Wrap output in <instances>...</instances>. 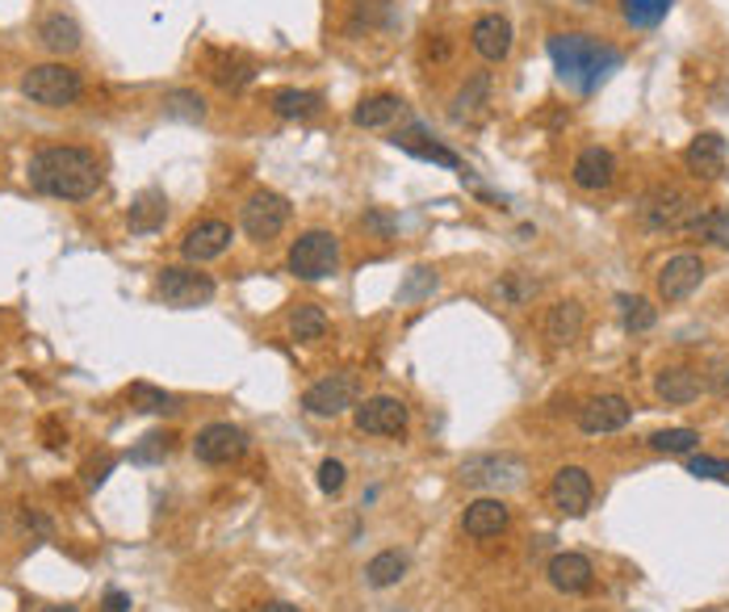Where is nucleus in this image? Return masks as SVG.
I'll list each match as a JSON object with an SVG mask.
<instances>
[{"label":"nucleus","instance_id":"4468645a","mask_svg":"<svg viewBox=\"0 0 729 612\" xmlns=\"http://www.w3.org/2000/svg\"><path fill=\"white\" fill-rule=\"evenodd\" d=\"M684 169L696 181H721L729 169V143L717 130H700L688 148H684Z\"/></svg>","mask_w":729,"mask_h":612},{"label":"nucleus","instance_id":"6ab92c4d","mask_svg":"<svg viewBox=\"0 0 729 612\" xmlns=\"http://www.w3.org/2000/svg\"><path fill=\"white\" fill-rule=\"evenodd\" d=\"M390 143L398 151H407V155H416V160H428V164H440V169H458L461 172V160L458 151H449L444 143L432 139V130L424 127V122H407V127H398L390 135Z\"/></svg>","mask_w":729,"mask_h":612},{"label":"nucleus","instance_id":"c756f323","mask_svg":"<svg viewBox=\"0 0 729 612\" xmlns=\"http://www.w3.org/2000/svg\"><path fill=\"white\" fill-rule=\"evenodd\" d=\"M290 336L298 340V344H319V340L328 336V315H323L319 302H298V307H293Z\"/></svg>","mask_w":729,"mask_h":612},{"label":"nucleus","instance_id":"2eb2a0df","mask_svg":"<svg viewBox=\"0 0 729 612\" xmlns=\"http://www.w3.org/2000/svg\"><path fill=\"white\" fill-rule=\"evenodd\" d=\"M231 239H235L231 223H223V218H202V223H193L185 232V239H181V256H185L189 265H206V260H218V256L227 253Z\"/></svg>","mask_w":729,"mask_h":612},{"label":"nucleus","instance_id":"473e14b6","mask_svg":"<svg viewBox=\"0 0 729 612\" xmlns=\"http://www.w3.org/2000/svg\"><path fill=\"white\" fill-rule=\"evenodd\" d=\"M650 449L654 453H667V458H688L700 449V432L696 428H663L650 437Z\"/></svg>","mask_w":729,"mask_h":612},{"label":"nucleus","instance_id":"bb28decb","mask_svg":"<svg viewBox=\"0 0 729 612\" xmlns=\"http://www.w3.org/2000/svg\"><path fill=\"white\" fill-rule=\"evenodd\" d=\"M39 43L51 55H72V51H81V25L72 18H63V13H51V18L39 22Z\"/></svg>","mask_w":729,"mask_h":612},{"label":"nucleus","instance_id":"c03bdc74","mask_svg":"<svg viewBox=\"0 0 729 612\" xmlns=\"http://www.w3.org/2000/svg\"><path fill=\"white\" fill-rule=\"evenodd\" d=\"M361 227L369 235H377V239H390L398 227V218L395 214H386V211H365V218H361Z\"/></svg>","mask_w":729,"mask_h":612},{"label":"nucleus","instance_id":"aec40b11","mask_svg":"<svg viewBox=\"0 0 729 612\" xmlns=\"http://www.w3.org/2000/svg\"><path fill=\"white\" fill-rule=\"evenodd\" d=\"M507 525H512V507L503 504L500 495L474 500V504H465V512H461V528H465V537H474V541L500 537Z\"/></svg>","mask_w":729,"mask_h":612},{"label":"nucleus","instance_id":"f257e3e1","mask_svg":"<svg viewBox=\"0 0 729 612\" xmlns=\"http://www.w3.org/2000/svg\"><path fill=\"white\" fill-rule=\"evenodd\" d=\"M25 181L34 193L60 202H88L101 190V164L88 148H42L25 164Z\"/></svg>","mask_w":729,"mask_h":612},{"label":"nucleus","instance_id":"49530a36","mask_svg":"<svg viewBox=\"0 0 729 612\" xmlns=\"http://www.w3.org/2000/svg\"><path fill=\"white\" fill-rule=\"evenodd\" d=\"M260 612H302L298 604H286V600H269V604H260Z\"/></svg>","mask_w":729,"mask_h":612},{"label":"nucleus","instance_id":"72a5a7b5","mask_svg":"<svg viewBox=\"0 0 729 612\" xmlns=\"http://www.w3.org/2000/svg\"><path fill=\"white\" fill-rule=\"evenodd\" d=\"M486 97H491V76L486 72H479V76H470L465 85H461V93L453 97V118H474L482 106H486Z\"/></svg>","mask_w":729,"mask_h":612},{"label":"nucleus","instance_id":"de8ad7c7","mask_svg":"<svg viewBox=\"0 0 729 612\" xmlns=\"http://www.w3.org/2000/svg\"><path fill=\"white\" fill-rule=\"evenodd\" d=\"M712 386H721V390H726V386H729V365H721V369H717V378H712Z\"/></svg>","mask_w":729,"mask_h":612},{"label":"nucleus","instance_id":"58836bf2","mask_svg":"<svg viewBox=\"0 0 729 612\" xmlns=\"http://www.w3.org/2000/svg\"><path fill=\"white\" fill-rule=\"evenodd\" d=\"M214 80L223 88H244V85H251L256 80V67L248 64V60H227V64H218V72H214Z\"/></svg>","mask_w":729,"mask_h":612},{"label":"nucleus","instance_id":"e433bc0d","mask_svg":"<svg viewBox=\"0 0 729 612\" xmlns=\"http://www.w3.org/2000/svg\"><path fill=\"white\" fill-rule=\"evenodd\" d=\"M164 114L168 118H181V122H202L206 118V101L197 93H189V88H176V93L164 97Z\"/></svg>","mask_w":729,"mask_h":612},{"label":"nucleus","instance_id":"79ce46f5","mask_svg":"<svg viewBox=\"0 0 729 612\" xmlns=\"http://www.w3.org/2000/svg\"><path fill=\"white\" fill-rule=\"evenodd\" d=\"M390 22V4L386 0H356V25L374 30V25Z\"/></svg>","mask_w":729,"mask_h":612},{"label":"nucleus","instance_id":"c85d7f7f","mask_svg":"<svg viewBox=\"0 0 729 612\" xmlns=\"http://www.w3.org/2000/svg\"><path fill=\"white\" fill-rule=\"evenodd\" d=\"M126 399H130L135 411H143V416H176V411H181V399L160 390V386H151V382H135V386L126 390Z\"/></svg>","mask_w":729,"mask_h":612},{"label":"nucleus","instance_id":"9b49d317","mask_svg":"<svg viewBox=\"0 0 729 612\" xmlns=\"http://www.w3.org/2000/svg\"><path fill=\"white\" fill-rule=\"evenodd\" d=\"M244 453H248V432L235 428V423H206L193 437V458L206 465H231Z\"/></svg>","mask_w":729,"mask_h":612},{"label":"nucleus","instance_id":"2f4dec72","mask_svg":"<svg viewBox=\"0 0 729 612\" xmlns=\"http://www.w3.org/2000/svg\"><path fill=\"white\" fill-rule=\"evenodd\" d=\"M671 9H675V0H625L621 4V18L633 30H654L658 22H667Z\"/></svg>","mask_w":729,"mask_h":612},{"label":"nucleus","instance_id":"a211bd4d","mask_svg":"<svg viewBox=\"0 0 729 612\" xmlns=\"http://www.w3.org/2000/svg\"><path fill=\"white\" fill-rule=\"evenodd\" d=\"M570 181L583 193H604L617 185V155L600 143H591L575 155V169H570Z\"/></svg>","mask_w":729,"mask_h":612},{"label":"nucleus","instance_id":"f03ea898","mask_svg":"<svg viewBox=\"0 0 729 612\" xmlns=\"http://www.w3.org/2000/svg\"><path fill=\"white\" fill-rule=\"evenodd\" d=\"M549 60L558 67V80L579 93H596L621 67V51L600 43L591 34H549Z\"/></svg>","mask_w":729,"mask_h":612},{"label":"nucleus","instance_id":"0eeeda50","mask_svg":"<svg viewBox=\"0 0 729 612\" xmlns=\"http://www.w3.org/2000/svg\"><path fill=\"white\" fill-rule=\"evenodd\" d=\"M214 277L202 273L197 265H168L156 277V298L164 307H176V311H189V307H206L214 298Z\"/></svg>","mask_w":729,"mask_h":612},{"label":"nucleus","instance_id":"09e8293b","mask_svg":"<svg viewBox=\"0 0 729 612\" xmlns=\"http://www.w3.org/2000/svg\"><path fill=\"white\" fill-rule=\"evenodd\" d=\"M42 612H81L76 604H55V609H42Z\"/></svg>","mask_w":729,"mask_h":612},{"label":"nucleus","instance_id":"423d86ee","mask_svg":"<svg viewBox=\"0 0 729 612\" xmlns=\"http://www.w3.org/2000/svg\"><path fill=\"white\" fill-rule=\"evenodd\" d=\"M461 483L474 486V491H516L524 486L528 465L516 453H474L461 462Z\"/></svg>","mask_w":729,"mask_h":612},{"label":"nucleus","instance_id":"1a4fd4ad","mask_svg":"<svg viewBox=\"0 0 729 612\" xmlns=\"http://www.w3.org/2000/svg\"><path fill=\"white\" fill-rule=\"evenodd\" d=\"M290 197H281L277 190H256L244 202V211H239V227H244V235L248 239H277V235L286 232V223H290Z\"/></svg>","mask_w":729,"mask_h":612},{"label":"nucleus","instance_id":"20e7f679","mask_svg":"<svg viewBox=\"0 0 729 612\" xmlns=\"http://www.w3.org/2000/svg\"><path fill=\"white\" fill-rule=\"evenodd\" d=\"M286 269L298 281H328V277L340 273V239L323 227H311L302 232L290 244V256H286Z\"/></svg>","mask_w":729,"mask_h":612},{"label":"nucleus","instance_id":"6e6552de","mask_svg":"<svg viewBox=\"0 0 729 612\" xmlns=\"http://www.w3.org/2000/svg\"><path fill=\"white\" fill-rule=\"evenodd\" d=\"M356 402H361V378H356L353 369L328 374V378H319L314 386H307V395H302V407L311 416H319V420L344 416V411H353Z\"/></svg>","mask_w":729,"mask_h":612},{"label":"nucleus","instance_id":"393cba45","mask_svg":"<svg viewBox=\"0 0 729 612\" xmlns=\"http://www.w3.org/2000/svg\"><path fill=\"white\" fill-rule=\"evenodd\" d=\"M164 218H168V197L160 190H143L130 202V214H126V223H130L135 235H156L164 227Z\"/></svg>","mask_w":729,"mask_h":612},{"label":"nucleus","instance_id":"412c9836","mask_svg":"<svg viewBox=\"0 0 729 612\" xmlns=\"http://www.w3.org/2000/svg\"><path fill=\"white\" fill-rule=\"evenodd\" d=\"M545 575H549V583L562 591V595H583V591L596 583L591 558H587V554H570V549H566V554H554Z\"/></svg>","mask_w":729,"mask_h":612},{"label":"nucleus","instance_id":"a18cd8bd","mask_svg":"<svg viewBox=\"0 0 729 612\" xmlns=\"http://www.w3.org/2000/svg\"><path fill=\"white\" fill-rule=\"evenodd\" d=\"M101 612H130V595L122 588H109L101 600Z\"/></svg>","mask_w":729,"mask_h":612},{"label":"nucleus","instance_id":"b1692460","mask_svg":"<svg viewBox=\"0 0 729 612\" xmlns=\"http://www.w3.org/2000/svg\"><path fill=\"white\" fill-rule=\"evenodd\" d=\"M583 307L575 302V298H566V302H554L549 307V315H545V340L549 344H558V348H570L575 340L583 336Z\"/></svg>","mask_w":729,"mask_h":612},{"label":"nucleus","instance_id":"dca6fc26","mask_svg":"<svg viewBox=\"0 0 729 612\" xmlns=\"http://www.w3.org/2000/svg\"><path fill=\"white\" fill-rule=\"evenodd\" d=\"M470 46L486 64H503L512 55V46H516V30H512V22L503 13H482L479 22L470 25Z\"/></svg>","mask_w":729,"mask_h":612},{"label":"nucleus","instance_id":"ea45409f","mask_svg":"<svg viewBox=\"0 0 729 612\" xmlns=\"http://www.w3.org/2000/svg\"><path fill=\"white\" fill-rule=\"evenodd\" d=\"M688 474L692 479H705V483H729V462L726 458H692L688 462Z\"/></svg>","mask_w":729,"mask_h":612},{"label":"nucleus","instance_id":"5701e85b","mask_svg":"<svg viewBox=\"0 0 729 612\" xmlns=\"http://www.w3.org/2000/svg\"><path fill=\"white\" fill-rule=\"evenodd\" d=\"M407 114V101L398 97V93H374V97H361L353 109V127L361 130H382L398 122Z\"/></svg>","mask_w":729,"mask_h":612},{"label":"nucleus","instance_id":"f8f14e48","mask_svg":"<svg viewBox=\"0 0 729 612\" xmlns=\"http://www.w3.org/2000/svg\"><path fill=\"white\" fill-rule=\"evenodd\" d=\"M591 500H596V483H591V474H587L583 465H562L558 474H554V483H549V504L558 507L562 516L570 520H579L591 512Z\"/></svg>","mask_w":729,"mask_h":612},{"label":"nucleus","instance_id":"7ed1b4c3","mask_svg":"<svg viewBox=\"0 0 729 612\" xmlns=\"http://www.w3.org/2000/svg\"><path fill=\"white\" fill-rule=\"evenodd\" d=\"M709 211L696 193L679 190V185H654L637 206V223L646 232H692V223Z\"/></svg>","mask_w":729,"mask_h":612},{"label":"nucleus","instance_id":"4c0bfd02","mask_svg":"<svg viewBox=\"0 0 729 612\" xmlns=\"http://www.w3.org/2000/svg\"><path fill=\"white\" fill-rule=\"evenodd\" d=\"M437 286H440V277L432 273V269H416V273L398 286V302H424V298L437 294Z\"/></svg>","mask_w":729,"mask_h":612},{"label":"nucleus","instance_id":"a878e982","mask_svg":"<svg viewBox=\"0 0 729 612\" xmlns=\"http://www.w3.org/2000/svg\"><path fill=\"white\" fill-rule=\"evenodd\" d=\"M269 109L277 118H314L323 109V93L314 88H272L269 93Z\"/></svg>","mask_w":729,"mask_h":612},{"label":"nucleus","instance_id":"4be33fe9","mask_svg":"<svg viewBox=\"0 0 729 612\" xmlns=\"http://www.w3.org/2000/svg\"><path fill=\"white\" fill-rule=\"evenodd\" d=\"M700 390H705V378L696 369H688V365H671V369H663L654 378V395L671 402V407H688V402L700 399Z\"/></svg>","mask_w":729,"mask_h":612},{"label":"nucleus","instance_id":"f704fd0d","mask_svg":"<svg viewBox=\"0 0 729 612\" xmlns=\"http://www.w3.org/2000/svg\"><path fill=\"white\" fill-rule=\"evenodd\" d=\"M617 307H621V323H625V332H650V328L658 323V311L650 307L646 298L617 294Z\"/></svg>","mask_w":729,"mask_h":612},{"label":"nucleus","instance_id":"f3484780","mask_svg":"<svg viewBox=\"0 0 729 612\" xmlns=\"http://www.w3.org/2000/svg\"><path fill=\"white\" fill-rule=\"evenodd\" d=\"M633 420V402L625 395H596L579 407V428L587 437H604V432H621Z\"/></svg>","mask_w":729,"mask_h":612},{"label":"nucleus","instance_id":"a19ab883","mask_svg":"<svg viewBox=\"0 0 729 612\" xmlns=\"http://www.w3.org/2000/svg\"><path fill=\"white\" fill-rule=\"evenodd\" d=\"M168 453H172V437H168V432H151V437H143V444L130 453V462H164Z\"/></svg>","mask_w":729,"mask_h":612},{"label":"nucleus","instance_id":"37998d69","mask_svg":"<svg viewBox=\"0 0 729 612\" xmlns=\"http://www.w3.org/2000/svg\"><path fill=\"white\" fill-rule=\"evenodd\" d=\"M344 479H349L344 462L328 458V462L319 465V491H328V495H340V491H344Z\"/></svg>","mask_w":729,"mask_h":612},{"label":"nucleus","instance_id":"9d476101","mask_svg":"<svg viewBox=\"0 0 729 612\" xmlns=\"http://www.w3.org/2000/svg\"><path fill=\"white\" fill-rule=\"evenodd\" d=\"M407 423H411V411L395 395H374V399L356 402V428L365 437H403Z\"/></svg>","mask_w":729,"mask_h":612},{"label":"nucleus","instance_id":"c9c22d12","mask_svg":"<svg viewBox=\"0 0 729 612\" xmlns=\"http://www.w3.org/2000/svg\"><path fill=\"white\" fill-rule=\"evenodd\" d=\"M692 235H700V239H709V244L729 248V206H712V211L700 214V218L692 223Z\"/></svg>","mask_w":729,"mask_h":612},{"label":"nucleus","instance_id":"ddd939ff","mask_svg":"<svg viewBox=\"0 0 729 612\" xmlns=\"http://www.w3.org/2000/svg\"><path fill=\"white\" fill-rule=\"evenodd\" d=\"M705 260L696 253H679L671 256L667 265L658 269V298L663 302H684V298H692L700 286H705Z\"/></svg>","mask_w":729,"mask_h":612},{"label":"nucleus","instance_id":"cd10ccee","mask_svg":"<svg viewBox=\"0 0 729 612\" xmlns=\"http://www.w3.org/2000/svg\"><path fill=\"white\" fill-rule=\"evenodd\" d=\"M407 554H398V549H382V554H374L369 558V567H365V583L377 591L395 588V583H403L407 579Z\"/></svg>","mask_w":729,"mask_h":612},{"label":"nucleus","instance_id":"7c9ffc66","mask_svg":"<svg viewBox=\"0 0 729 612\" xmlns=\"http://www.w3.org/2000/svg\"><path fill=\"white\" fill-rule=\"evenodd\" d=\"M542 290V281L533 273H503L495 286H491V298L500 302V307H524V302H533Z\"/></svg>","mask_w":729,"mask_h":612},{"label":"nucleus","instance_id":"39448f33","mask_svg":"<svg viewBox=\"0 0 729 612\" xmlns=\"http://www.w3.org/2000/svg\"><path fill=\"white\" fill-rule=\"evenodd\" d=\"M21 93H25L34 106L63 109V106H76V101H81L84 80H81V72L67 64H39L25 72Z\"/></svg>","mask_w":729,"mask_h":612}]
</instances>
